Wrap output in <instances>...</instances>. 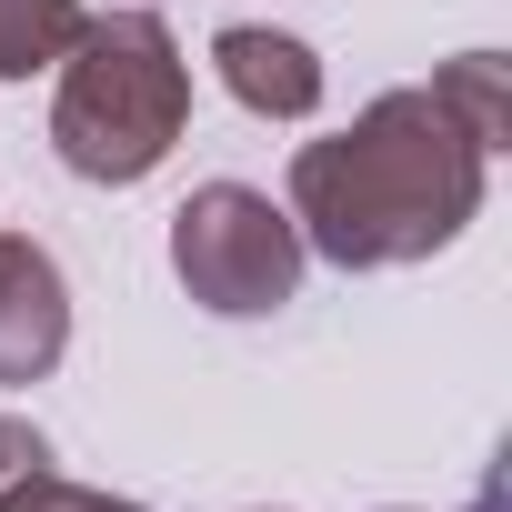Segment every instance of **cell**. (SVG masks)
I'll list each match as a JSON object with an SVG mask.
<instances>
[{"label": "cell", "instance_id": "3957f363", "mask_svg": "<svg viewBox=\"0 0 512 512\" xmlns=\"http://www.w3.org/2000/svg\"><path fill=\"white\" fill-rule=\"evenodd\" d=\"M171 272L201 312L221 322H262L302 292V231L292 211H272V191L251 181H201L171 211Z\"/></svg>", "mask_w": 512, "mask_h": 512}, {"label": "cell", "instance_id": "ba28073f", "mask_svg": "<svg viewBox=\"0 0 512 512\" xmlns=\"http://www.w3.org/2000/svg\"><path fill=\"white\" fill-rule=\"evenodd\" d=\"M0 512H141V502H121V492H91V482H61V472H41V482H21Z\"/></svg>", "mask_w": 512, "mask_h": 512}, {"label": "cell", "instance_id": "8992f818", "mask_svg": "<svg viewBox=\"0 0 512 512\" xmlns=\"http://www.w3.org/2000/svg\"><path fill=\"white\" fill-rule=\"evenodd\" d=\"M81 0H0V81H31L81 41Z\"/></svg>", "mask_w": 512, "mask_h": 512}, {"label": "cell", "instance_id": "52a82bcc", "mask_svg": "<svg viewBox=\"0 0 512 512\" xmlns=\"http://www.w3.org/2000/svg\"><path fill=\"white\" fill-rule=\"evenodd\" d=\"M432 91L452 101V121H462L482 151H502V61H492V51H462V61H452Z\"/></svg>", "mask_w": 512, "mask_h": 512}, {"label": "cell", "instance_id": "7a4b0ae2", "mask_svg": "<svg viewBox=\"0 0 512 512\" xmlns=\"http://www.w3.org/2000/svg\"><path fill=\"white\" fill-rule=\"evenodd\" d=\"M191 121V61L151 11H111L81 21V41L61 51V101H51V151L81 181H151L171 161Z\"/></svg>", "mask_w": 512, "mask_h": 512}, {"label": "cell", "instance_id": "5b68a950", "mask_svg": "<svg viewBox=\"0 0 512 512\" xmlns=\"http://www.w3.org/2000/svg\"><path fill=\"white\" fill-rule=\"evenodd\" d=\"M211 61H221L231 101H241V111H262V121H302V111H322V61H312L292 31L231 21V31L211 41Z\"/></svg>", "mask_w": 512, "mask_h": 512}, {"label": "cell", "instance_id": "9c48e42d", "mask_svg": "<svg viewBox=\"0 0 512 512\" xmlns=\"http://www.w3.org/2000/svg\"><path fill=\"white\" fill-rule=\"evenodd\" d=\"M41 472H51V442H41L21 412H0V502H11L21 482H41Z\"/></svg>", "mask_w": 512, "mask_h": 512}, {"label": "cell", "instance_id": "6da1fadb", "mask_svg": "<svg viewBox=\"0 0 512 512\" xmlns=\"http://www.w3.org/2000/svg\"><path fill=\"white\" fill-rule=\"evenodd\" d=\"M482 141L452 121L442 91H382L352 111V131L292 151V231L342 272H402L482 211Z\"/></svg>", "mask_w": 512, "mask_h": 512}, {"label": "cell", "instance_id": "277c9868", "mask_svg": "<svg viewBox=\"0 0 512 512\" xmlns=\"http://www.w3.org/2000/svg\"><path fill=\"white\" fill-rule=\"evenodd\" d=\"M71 352V292L41 241L0 231V382H41Z\"/></svg>", "mask_w": 512, "mask_h": 512}]
</instances>
